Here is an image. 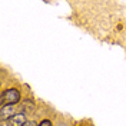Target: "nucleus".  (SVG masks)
<instances>
[{
    "mask_svg": "<svg viewBox=\"0 0 126 126\" xmlns=\"http://www.w3.org/2000/svg\"><path fill=\"white\" fill-rule=\"evenodd\" d=\"M22 99V93L17 87H9V89H3L1 96H0V103L1 106H6V105H17Z\"/></svg>",
    "mask_w": 126,
    "mask_h": 126,
    "instance_id": "nucleus-1",
    "label": "nucleus"
},
{
    "mask_svg": "<svg viewBox=\"0 0 126 126\" xmlns=\"http://www.w3.org/2000/svg\"><path fill=\"white\" fill-rule=\"evenodd\" d=\"M16 113V106L13 105H6V106H1L0 108V120L1 122H7L10 118H13Z\"/></svg>",
    "mask_w": 126,
    "mask_h": 126,
    "instance_id": "nucleus-2",
    "label": "nucleus"
},
{
    "mask_svg": "<svg viewBox=\"0 0 126 126\" xmlns=\"http://www.w3.org/2000/svg\"><path fill=\"white\" fill-rule=\"evenodd\" d=\"M26 123H27V116H26V113L19 112V113H16L13 118L9 119L6 126H24Z\"/></svg>",
    "mask_w": 126,
    "mask_h": 126,
    "instance_id": "nucleus-3",
    "label": "nucleus"
},
{
    "mask_svg": "<svg viewBox=\"0 0 126 126\" xmlns=\"http://www.w3.org/2000/svg\"><path fill=\"white\" fill-rule=\"evenodd\" d=\"M33 110H34V102L30 100V99L24 100L23 105H22V108H20V112H23V113H30Z\"/></svg>",
    "mask_w": 126,
    "mask_h": 126,
    "instance_id": "nucleus-4",
    "label": "nucleus"
},
{
    "mask_svg": "<svg viewBox=\"0 0 126 126\" xmlns=\"http://www.w3.org/2000/svg\"><path fill=\"white\" fill-rule=\"evenodd\" d=\"M39 126H53V123H52V120H49V119H43L39 123Z\"/></svg>",
    "mask_w": 126,
    "mask_h": 126,
    "instance_id": "nucleus-5",
    "label": "nucleus"
},
{
    "mask_svg": "<svg viewBox=\"0 0 126 126\" xmlns=\"http://www.w3.org/2000/svg\"><path fill=\"white\" fill-rule=\"evenodd\" d=\"M24 126H39V125H37L34 120H27V123H26Z\"/></svg>",
    "mask_w": 126,
    "mask_h": 126,
    "instance_id": "nucleus-6",
    "label": "nucleus"
}]
</instances>
